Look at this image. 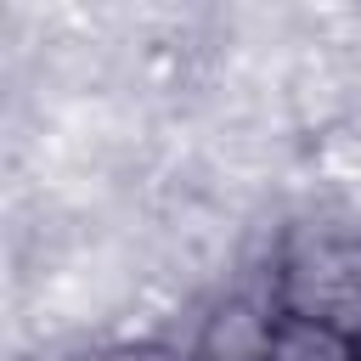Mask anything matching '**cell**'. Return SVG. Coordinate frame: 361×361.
Instances as JSON below:
<instances>
[{
  "mask_svg": "<svg viewBox=\"0 0 361 361\" xmlns=\"http://www.w3.org/2000/svg\"><path fill=\"white\" fill-rule=\"evenodd\" d=\"M90 361H192V355H175V350H164V344H107V350H96Z\"/></svg>",
  "mask_w": 361,
  "mask_h": 361,
  "instance_id": "obj_3",
  "label": "cell"
},
{
  "mask_svg": "<svg viewBox=\"0 0 361 361\" xmlns=\"http://www.w3.org/2000/svg\"><path fill=\"white\" fill-rule=\"evenodd\" d=\"M271 310L310 316L361 338V231L350 226H299L271 271Z\"/></svg>",
  "mask_w": 361,
  "mask_h": 361,
  "instance_id": "obj_1",
  "label": "cell"
},
{
  "mask_svg": "<svg viewBox=\"0 0 361 361\" xmlns=\"http://www.w3.org/2000/svg\"><path fill=\"white\" fill-rule=\"evenodd\" d=\"M259 361H361V338H350L338 327H322L310 316L271 310Z\"/></svg>",
  "mask_w": 361,
  "mask_h": 361,
  "instance_id": "obj_2",
  "label": "cell"
}]
</instances>
